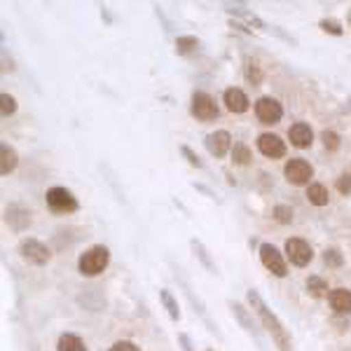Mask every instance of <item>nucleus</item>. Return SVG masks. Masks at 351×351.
Listing matches in <instances>:
<instances>
[{
  "mask_svg": "<svg viewBox=\"0 0 351 351\" xmlns=\"http://www.w3.org/2000/svg\"><path fill=\"white\" fill-rule=\"evenodd\" d=\"M246 298H248V302H251L253 311L258 314L260 324H263L265 330L269 332L271 342L279 347V351H295V344H293V337H291V332H288V328L281 324L279 316L267 307V302L260 298V293L256 288H251V291L246 293Z\"/></svg>",
  "mask_w": 351,
  "mask_h": 351,
  "instance_id": "obj_1",
  "label": "nucleus"
},
{
  "mask_svg": "<svg viewBox=\"0 0 351 351\" xmlns=\"http://www.w3.org/2000/svg\"><path fill=\"white\" fill-rule=\"evenodd\" d=\"M110 263V251L106 246H92L82 253L80 260H77V269H80L82 276H99L101 271H106Z\"/></svg>",
  "mask_w": 351,
  "mask_h": 351,
  "instance_id": "obj_2",
  "label": "nucleus"
},
{
  "mask_svg": "<svg viewBox=\"0 0 351 351\" xmlns=\"http://www.w3.org/2000/svg\"><path fill=\"white\" fill-rule=\"evenodd\" d=\"M45 202H47V206L52 208L54 213H73L80 208L77 197L66 188H49L47 195H45Z\"/></svg>",
  "mask_w": 351,
  "mask_h": 351,
  "instance_id": "obj_3",
  "label": "nucleus"
},
{
  "mask_svg": "<svg viewBox=\"0 0 351 351\" xmlns=\"http://www.w3.org/2000/svg\"><path fill=\"white\" fill-rule=\"evenodd\" d=\"M19 256L24 258L26 263H31V265H47L49 260H52V253H49V248L45 246L43 241L33 239V237H28V239H21Z\"/></svg>",
  "mask_w": 351,
  "mask_h": 351,
  "instance_id": "obj_4",
  "label": "nucleus"
},
{
  "mask_svg": "<svg viewBox=\"0 0 351 351\" xmlns=\"http://www.w3.org/2000/svg\"><path fill=\"white\" fill-rule=\"evenodd\" d=\"M284 176H286L288 183L298 185V188L300 185H309V180L314 178V167H311L307 160H302V157H295V160L286 162Z\"/></svg>",
  "mask_w": 351,
  "mask_h": 351,
  "instance_id": "obj_5",
  "label": "nucleus"
},
{
  "mask_svg": "<svg viewBox=\"0 0 351 351\" xmlns=\"http://www.w3.org/2000/svg\"><path fill=\"white\" fill-rule=\"evenodd\" d=\"M190 110H192V115L197 117V120H202V122H211V120H216L218 117V104L213 101V96L211 94H206V92H195L192 94V106H190Z\"/></svg>",
  "mask_w": 351,
  "mask_h": 351,
  "instance_id": "obj_6",
  "label": "nucleus"
},
{
  "mask_svg": "<svg viewBox=\"0 0 351 351\" xmlns=\"http://www.w3.org/2000/svg\"><path fill=\"white\" fill-rule=\"evenodd\" d=\"M260 260H263L265 267H267L274 276H279V279H284L288 274L286 258L281 256V251L274 246V243H263V246H260Z\"/></svg>",
  "mask_w": 351,
  "mask_h": 351,
  "instance_id": "obj_7",
  "label": "nucleus"
},
{
  "mask_svg": "<svg viewBox=\"0 0 351 351\" xmlns=\"http://www.w3.org/2000/svg\"><path fill=\"white\" fill-rule=\"evenodd\" d=\"M256 117L263 124H276L284 117V106L271 96H260L256 101Z\"/></svg>",
  "mask_w": 351,
  "mask_h": 351,
  "instance_id": "obj_8",
  "label": "nucleus"
},
{
  "mask_svg": "<svg viewBox=\"0 0 351 351\" xmlns=\"http://www.w3.org/2000/svg\"><path fill=\"white\" fill-rule=\"evenodd\" d=\"M286 258L291 260V265H295V267H307L311 263V258H314V251H311V246L304 239L293 237V239L286 241Z\"/></svg>",
  "mask_w": 351,
  "mask_h": 351,
  "instance_id": "obj_9",
  "label": "nucleus"
},
{
  "mask_svg": "<svg viewBox=\"0 0 351 351\" xmlns=\"http://www.w3.org/2000/svg\"><path fill=\"white\" fill-rule=\"evenodd\" d=\"M258 150L269 160H281V157H286V141L276 134H260Z\"/></svg>",
  "mask_w": 351,
  "mask_h": 351,
  "instance_id": "obj_10",
  "label": "nucleus"
},
{
  "mask_svg": "<svg viewBox=\"0 0 351 351\" xmlns=\"http://www.w3.org/2000/svg\"><path fill=\"white\" fill-rule=\"evenodd\" d=\"M230 309H232V314H234V319L239 321V326L248 332V335L256 337L258 347L263 349V339H260V330L256 328V321H253L251 311H248V309L243 307V304H239V302H230Z\"/></svg>",
  "mask_w": 351,
  "mask_h": 351,
  "instance_id": "obj_11",
  "label": "nucleus"
},
{
  "mask_svg": "<svg viewBox=\"0 0 351 351\" xmlns=\"http://www.w3.org/2000/svg\"><path fill=\"white\" fill-rule=\"evenodd\" d=\"M206 150L211 152L213 157H225L228 152L232 150V136L230 132H225V129H220L216 134H208L206 136Z\"/></svg>",
  "mask_w": 351,
  "mask_h": 351,
  "instance_id": "obj_12",
  "label": "nucleus"
},
{
  "mask_svg": "<svg viewBox=\"0 0 351 351\" xmlns=\"http://www.w3.org/2000/svg\"><path fill=\"white\" fill-rule=\"evenodd\" d=\"M288 138H291V145H295V148L304 150V148H309V145L314 143V132H311L309 124L295 122L291 129H288Z\"/></svg>",
  "mask_w": 351,
  "mask_h": 351,
  "instance_id": "obj_13",
  "label": "nucleus"
},
{
  "mask_svg": "<svg viewBox=\"0 0 351 351\" xmlns=\"http://www.w3.org/2000/svg\"><path fill=\"white\" fill-rule=\"evenodd\" d=\"M225 106H228L230 112H237V115H241V112L248 110L251 101H248V96L243 94V89L230 87V89H225Z\"/></svg>",
  "mask_w": 351,
  "mask_h": 351,
  "instance_id": "obj_14",
  "label": "nucleus"
},
{
  "mask_svg": "<svg viewBox=\"0 0 351 351\" xmlns=\"http://www.w3.org/2000/svg\"><path fill=\"white\" fill-rule=\"evenodd\" d=\"M328 302L335 314H351V291L349 288H332Z\"/></svg>",
  "mask_w": 351,
  "mask_h": 351,
  "instance_id": "obj_15",
  "label": "nucleus"
},
{
  "mask_svg": "<svg viewBox=\"0 0 351 351\" xmlns=\"http://www.w3.org/2000/svg\"><path fill=\"white\" fill-rule=\"evenodd\" d=\"M16 164H19V155H16V150L12 145H8V143L0 145V173L3 176L12 173L16 169Z\"/></svg>",
  "mask_w": 351,
  "mask_h": 351,
  "instance_id": "obj_16",
  "label": "nucleus"
},
{
  "mask_svg": "<svg viewBox=\"0 0 351 351\" xmlns=\"http://www.w3.org/2000/svg\"><path fill=\"white\" fill-rule=\"evenodd\" d=\"M307 199L309 204H314V206H326V204L330 202V192H328L326 185L311 183L307 188Z\"/></svg>",
  "mask_w": 351,
  "mask_h": 351,
  "instance_id": "obj_17",
  "label": "nucleus"
},
{
  "mask_svg": "<svg viewBox=\"0 0 351 351\" xmlns=\"http://www.w3.org/2000/svg\"><path fill=\"white\" fill-rule=\"evenodd\" d=\"M56 349L59 351H87L84 347V342L77 335H73V332H64V335L59 337V344H56Z\"/></svg>",
  "mask_w": 351,
  "mask_h": 351,
  "instance_id": "obj_18",
  "label": "nucleus"
},
{
  "mask_svg": "<svg viewBox=\"0 0 351 351\" xmlns=\"http://www.w3.org/2000/svg\"><path fill=\"white\" fill-rule=\"evenodd\" d=\"M199 49V40L195 36H180L176 38V52L180 56H188V54H195Z\"/></svg>",
  "mask_w": 351,
  "mask_h": 351,
  "instance_id": "obj_19",
  "label": "nucleus"
},
{
  "mask_svg": "<svg viewBox=\"0 0 351 351\" xmlns=\"http://www.w3.org/2000/svg\"><path fill=\"white\" fill-rule=\"evenodd\" d=\"M190 246H192V251H195V256L204 263V267L211 271V274H218V267L213 265V260L208 258V251L204 248V243H202V241H197V239H192V241H190Z\"/></svg>",
  "mask_w": 351,
  "mask_h": 351,
  "instance_id": "obj_20",
  "label": "nucleus"
},
{
  "mask_svg": "<svg viewBox=\"0 0 351 351\" xmlns=\"http://www.w3.org/2000/svg\"><path fill=\"white\" fill-rule=\"evenodd\" d=\"M160 300H162L164 309L169 311V316H171V321H178L180 319V309H178V302H176V298L171 295V291L162 288V291H160Z\"/></svg>",
  "mask_w": 351,
  "mask_h": 351,
  "instance_id": "obj_21",
  "label": "nucleus"
},
{
  "mask_svg": "<svg viewBox=\"0 0 351 351\" xmlns=\"http://www.w3.org/2000/svg\"><path fill=\"white\" fill-rule=\"evenodd\" d=\"M253 160V155H251V148L248 145H243V143H237L234 148H232V162L234 164H239V167H246L248 162Z\"/></svg>",
  "mask_w": 351,
  "mask_h": 351,
  "instance_id": "obj_22",
  "label": "nucleus"
},
{
  "mask_svg": "<svg viewBox=\"0 0 351 351\" xmlns=\"http://www.w3.org/2000/svg\"><path fill=\"white\" fill-rule=\"evenodd\" d=\"M307 291H309L314 298L330 295V293H328V284H326L324 279H321V276H309V279H307Z\"/></svg>",
  "mask_w": 351,
  "mask_h": 351,
  "instance_id": "obj_23",
  "label": "nucleus"
},
{
  "mask_svg": "<svg viewBox=\"0 0 351 351\" xmlns=\"http://www.w3.org/2000/svg\"><path fill=\"white\" fill-rule=\"evenodd\" d=\"M324 260H326L328 267H342V265H344V258H342V253H339L337 248H326Z\"/></svg>",
  "mask_w": 351,
  "mask_h": 351,
  "instance_id": "obj_24",
  "label": "nucleus"
},
{
  "mask_svg": "<svg viewBox=\"0 0 351 351\" xmlns=\"http://www.w3.org/2000/svg\"><path fill=\"white\" fill-rule=\"evenodd\" d=\"M14 110H16V101H14V96H10V94H0V112H3V117L14 115Z\"/></svg>",
  "mask_w": 351,
  "mask_h": 351,
  "instance_id": "obj_25",
  "label": "nucleus"
},
{
  "mask_svg": "<svg viewBox=\"0 0 351 351\" xmlns=\"http://www.w3.org/2000/svg\"><path fill=\"white\" fill-rule=\"evenodd\" d=\"M274 218H276V223H281V225L293 223V208H288L286 204H279V206H274Z\"/></svg>",
  "mask_w": 351,
  "mask_h": 351,
  "instance_id": "obj_26",
  "label": "nucleus"
},
{
  "mask_svg": "<svg viewBox=\"0 0 351 351\" xmlns=\"http://www.w3.org/2000/svg\"><path fill=\"white\" fill-rule=\"evenodd\" d=\"M319 26L324 28L326 33H330V36H342V33H344L342 24H339V21H335V19H321Z\"/></svg>",
  "mask_w": 351,
  "mask_h": 351,
  "instance_id": "obj_27",
  "label": "nucleus"
},
{
  "mask_svg": "<svg viewBox=\"0 0 351 351\" xmlns=\"http://www.w3.org/2000/svg\"><path fill=\"white\" fill-rule=\"evenodd\" d=\"M246 77H248V82H253V84H258L260 80H263V73H260L258 64L251 59H246Z\"/></svg>",
  "mask_w": 351,
  "mask_h": 351,
  "instance_id": "obj_28",
  "label": "nucleus"
},
{
  "mask_svg": "<svg viewBox=\"0 0 351 351\" xmlns=\"http://www.w3.org/2000/svg\"><path fill=\"white\" fill-rule=\"evenodd\" d=\"M321 141H324V145H326V150H330V152H335L339 148V136L335 132H326L321 134Z\"/></svg>",
  "mask_w": 351,
  "mask_h": 351,
  "instance_id": "obj_29",
  "label": "nucleus"
},
{
  "mask_svg": "<svg viewBox=\"0 0 351 351\" xmlns=\"http://www.w3.org/2000/svg\"><path fill=\"white\" fill-rule=\"evenodd\" d=\"M110 351H141V349L136 347L134 342H129V339H120V342H115V344H112Z\"/></svg>",
  "mask_w": 351,
  "mask_h": 351,
  "instance_id": "obj_30",
  "label": "nucleus"
},
{
  "mask_svg": "<svg viewBox=\"0 0 351 351\" xmlns=\"http://www.w3.org/2000/svg\"><path fill=\"white\" fill-rule=\"evenodd\" d=\"M337 190L342 192V195H349V192H351V176H349V173L339 176V180H337Z\"/></svg>",
  "mask_w": 351,
  "mask_h": 351,
  "instance_id": "obj_31",
  "label": "nucleus"
},
{
  "mask_svg": "<svg viewBox=\"0 0 351 351\" xmlns=\"http://www.w3.org/2000/svg\"><path fill=\"white\" fill-rule=\"evenodd\" d=\"M180 152H183L185 157H188V162H190V167H197V169H202V162H199V157L195 155V152H192L188 145H183V148H180Z\"/></svg>",
  "mask_w": 351,
  "mask_h": 351,
  "instance_id": "obj_32",
  "label": "nucleus"
},
{
  "mask_svg": "<svg viewBox=\"0 0 351 351\" xmlns=\"http://www.w3.org/2000/svg\"><path fill=\"white\" fill-rule=\"evenodd\" d=\"M349 21H351V12H349Z\"/></svg>",
  "mask_w": 351,
  "mask_h": 351,
  "instance_id": "obj_33",
  "label": "nucleus"
},
{
  "mask_svg": "<svg viewBox=\"0 0 351 351\" xmlns=\"http://www.w3.org/2000/svg\"><path fill=\"white\" fill-rule=\"evenodd\" d=\"M208 351H211V349H208Z\"/></svg>",
  "mask_w": 351,
  "mask_h": 351,
  "instance_id": "obj_34",
  "label": "nucleus"
}]
</instances>
